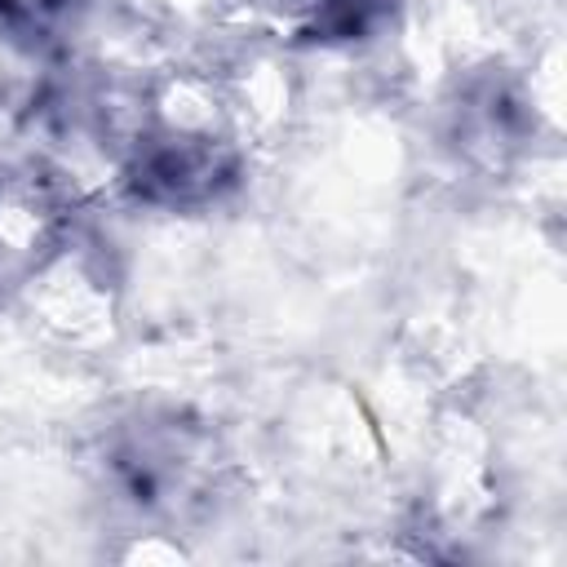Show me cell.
Returning <instances> with one entry per match:
<instances>
[{"label":"cell","instance_id":"obj_4","mask_svg":"<svg viewBox=\"0 0 567 567\" xmlns=\"http://www.w3.org/2000/svg\"><path fill=\"white\" fill-rule=\"evenodd\" d=\"M257 22L297 49H350L377 40L399 0H248Z\"/></svg>","mask_w":567,"mask_h":567},{"label":"cell","instance_id":"obj_1","mask_svg":"<svg viewBox=\"0 0 567 567\" xmlns=\"http://www.w3.org/2000/svg\"><path fill=\"white\" fill-rule=\"evenodd\" d=\"M106 137L120 195L151 213H208L226 204L248 173L235 111L199 80L137 89Z\"/></svg>","mask_w":567,"mask_h":567},{"label":"cell","instance_id":"obj_3","mask_svg":"<svg viewBox=\"0 0 567 567\" xmlns=\"http://www.w3.org/2000/svg\"><path fill=\"white\" fill-rule=\"evenodd\" d=\"M80 190L49 159L0 155V292L31 288L71 244Z\"/></svg>","mask_w":567,"mask_h":567},{"label":"cell","instance_id":"obj_2","mask_svg":"<svg viewBox=\"0 0 567 567\" xmlns=\"http://www.w3.org/2000/svg\"><path fill=\"white\" fill-rule=\"evenodd\" d=\"M97 470L111 501L151 523H190L213 509L226 474L217 430L173 403H146L115 416L97 443Z\"/></svg>","mask_w":567,"mask_h":567}]
</instances>
